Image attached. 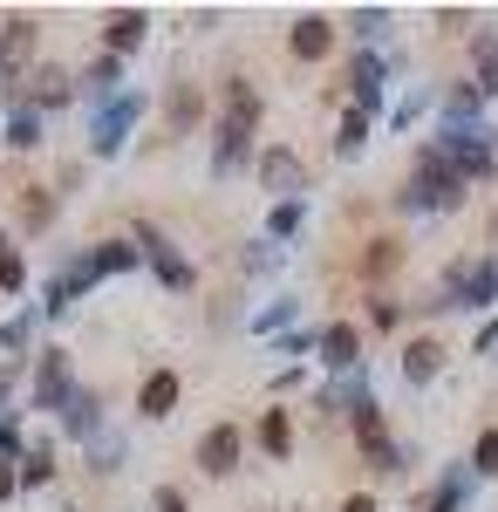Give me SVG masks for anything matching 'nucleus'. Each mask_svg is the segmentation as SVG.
<instances>
[{
	"label": "nucleus",
	"instance_id": "3",
	"mask_svg": "<svg viewBox=\"0 0 498 512\" xmlns=\"http://www.w3.org/2000/svg\"><path fill=\"white\" fill-rule=\"evenodd\" d=\"M171 403H178V376H151L144 383V410L151 417H171Z\"/></svg>",
	"mask_w": 498,
	"mask_h": 512
},
{
	"label": "nucleus",
	"instance_id": "10",
	"mask_svg": "<svg viewBox=\"0 0 498 512\" xmlns=\"http://www.w3.org/2000/svg\"><path fill=\"white\" fill-rule=\"evenodd\" d=\"M267 451H287V417H267Z\"/></svg>",
	"mask_w": 498,
	"mask_h": 512
},
{
	"label": "nucleus",
	"instance_id": "2",
	"mask_svg": "<svg viewBox=\"0 0 498 512\" xmlns=\"http://www.w3.org/2000/svg\"><path fill=\"white\" fill-rule=\"evenodd\" d=\"M355 431H362V444H369V458H376V465H389V444H383V417H376L369 403L355 410Z\"/></svg>",
	"mask_w": 498,
	"mask_h": 512
},
{
	"label": "nucleus",
	"instance_id": "12",
	"mask_svg": "<svg viewBox=\"0 0 498 512\" xmlns=\"http://www.w3.org/2000/svg\"><path fill=\"white\" fill-rule=\"evenodd\" d=\"M157 512H185V499H178V492H164V499H157Z\"/></svg>",
	"mask_w": 498,
	"mask_h": 512
},
{
	"label": "nucleus",
	"instance_id": "8",
	"mask_svg": "<svg viewBox=\"0 0 498 512\" xmlns=\"http://www.w3.org/2000/svg\"><path fill=\"white\" fill-rule=\"evenodd\" d=\"M348 355H355V335L335 328V335H328V362H348Z\"/></svg>",
	"mask_w": 498,
	"mask_h": 512
},
{
	"label": "nucleus",
	"instance_id": "9",
	"mask_svg": "<svg viewBox=\"0 0 498 512\" xmlns=\"http://www.w3.org/2000/svg\"><path fill=\"white\" fill-rule=\"evenodd\" d=\"M430 369H437V349H430V342H423V349H410V376H430Z\"/></svg>",
	"mask_w": 498,
	"mask_h": 512
},
{
	"label": "nucleus",
	"instance_id": "5",
	"mask_svg": "<svg viewBox=\"0 0 498 512\" xmlns=\"http://www.w3.org/2000/svg\"><path fill=\"white\" fill-rule=\"evenodd\" d=\"M294 48H301L307 62H314V55L328 48V21H301V35H294Z\"/></svg>",
	"mask_w": 498,
	"mask_h": 512
},
{
	"label": "nucleus",
	"instance_id": "4",
	"mask_svg": "<svg viewBox=\"0 0 498 512\" xmlns=\"http://www.w3.org/2000/svg\"><path fill=\"white\" fill-rule=\"evenodd\" d=\"M7 28H14V35L0 41V69H7V62H21V55H28V41H35V28H28V21H7Z\"/></svg>",
	"mask_w": 498,
	"mask_h": 512
},
{
	"label": "nucleus",
	"instance_id": "7",
	"mask_svg": "<svg viewBox=\"0 0 498 512\" xmlns=\"http://www.w3.org/2000/svg\"><path fill=\"white\" fill-rule=\"evenodd\" d=\"M137 28H144V14H116V21H110V41H116V48H130V41H137Z\"/></svg>",
	"mask_w": 498,
	"mask_h": 512
},
{
	"label": "nucleus",
	"instance_id": "6",
	"mask_svg": "<svg viewBox=\"0 0 498 512\" xmlns=\"http://www.w3.org/2000/svg\"><path fill=\"white\" fill-rule=\"evenodd\" d=\"M267 185H287V192H294V185H301V164L294 158H267Z\"/></svg>",
	"mask_w": 498,
	"mask_h": 512
},
{
	"label": "nucleus",
	"instance_id": "13",
	"mask_svg": "<svg viewBox=\"0 0 498 512\" xmlns=\"http://www.w3.org/2000/svg\"><path fill=\"white\" fill-rule=\"evenodd\" d=\"M348 512H369V499H355V506H348Z\"/></svg>",
	"mask_w": 498,
	"mask_h": 512
},
{
	"label": "nucleus",
	"instance_id": "11",
	"mask_svg": "<svg viewBox=\"0 0 498 512\" xmlns=\"http://www.w3.org/2000/svg\"><path fill=\"white\" fill-rule=\"evenodd\" d=\"M478 465H485V472H498V437H478Z\"/></svg>",
	"mask_w": 498,
	"mask_h": 512
},
{
	"label": "nucleus",
	"instance_id": "1",
	"mask_svg": "<svg viewBox=\"0 0 498 512\" xmlns=\"http://www.w3.org/2000/svg\"><path fill=\"white\" fill-rule=\"evenodd\" d=\"M232 458H239V437L219 424V431H205V444H198V465L205 472H232Z\"/></svg>",
	"mask_w": 498,
	"mask_h": 512
}]
</instances>
